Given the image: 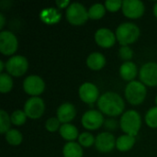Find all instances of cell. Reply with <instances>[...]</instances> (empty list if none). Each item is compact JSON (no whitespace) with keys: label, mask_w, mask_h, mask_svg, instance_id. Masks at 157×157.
<instances>
[{"label":"cell","mask_w":157,"mask_h":157,"mask_svg":"<svg viewBox=\"0 0 157 157\" xmlns=\"http://www.w3.org/2000/svg\"><path fill=\"white\" fill-rule=\"evenodd\" d=\"M106 58L100 52H92L86 58V65L92 70H100L105 66Z\"/></svg>","instance_id":"obj_18"},{"label":"cell","mask_w":157,"mask_h":157,"mask_svg":"<svg viewBox=\"0 0 157 157\" xmlns=\"http://www.w3.org/2000/svg\"><path fill=\"white\" fill-rule=\"evenodd\" d=\"M40 19L46 24H55L61 19V13L52 7L45 8L40 12Z\"/></svg>","instance_id":"obj_19"},{"label":"cell","mask_w":157,"mask_h":157,"mask_svg":"<svg viewBox=\"0 0 157 157\" xmlns=\"http://www.w3.org/2000/svg\"><path fill=\"white\" fill-rule=\"evenodd\" d=\"M18 41L14 33L8 30L0 32V52L4 55H11L17 50Z\"/></svg>","instance_id":"obj_8"},{"label":"cell","mask_w":157,"mask_h":157,"mask_svg":"<svg viewBox=\"0 0 157 157\" xmlns=\"http://www.w3.org/2000/svg\"><path fill=\"white\" fill-rule=\"evenodd\" d=\"M125 98L129 103L132 105L142 104L147 95V90L145 85L139 81L130 82L125 88Z\"/></svg>","instance_id":"obj_4"},{"label":"cell","mask_w":157,"mask_h":157,"mask_svg":"<svg viewBox=\"0 0 157 157\" xmlns=\"http://www.w3.org/2000/svg\"><path fill=\"white\" fill-rule=\"evenodd\" d=\"M81 122L84 128L90 130V131H94V130L100 128L103 125L104 118L100 111L91 109L84 113L81 119Z\"/></svg>","instance_id":"obj_10"},{"label":"cell","mask_w":157,"mask_h":157,"mask_svg":"<svg viewBox=\"0 0 157 157\" xmlns=\"http://www.w3.org/2000/svg\"><path fill=\"white\" fill-rule=\"evenodd\" d=\"M105 125H106L107 128H109V129H110V130H114V129H116V127H117V123H116V121H113V120H108V121H106Z\"/></svg>","instance_id":"obj_34"},{"label":"cell","mask_w":157,"mask_h":157,"mask_svg":"<svg viewBox=\"0 0 157 157\" xmlns=\"http://www.w3.org/2000/svg\"><path fill=\"white\" fill-rule=\"evenodd\" d=\"M24 111L27 117L31 120L40 119L45 111L44 101L39 97H32L29 98L25 103Z\"/></svg>","instance_id":"obj_7"},{"label":"cell","mask_w":157,"mask_h":157,"mask_svg":"<svg viewBox=\"0 0 157 157\" xmlns=\"http://www.w3.org/2000/svg\"><path fill=\"white\" fill-rule=\"evenodd\" d=\"M96 142L95 137L90 132H82L78 137V144L86 148L91 147Z\"/></svg>","instance_id":"obj_28"},{"label":"cell","mask_w":157,"mask_h":157,"mask_svg":"<svg viewBox=\"0 0 157 157\" xmlns=\"http://www.w3.org/2000/svg\"><path fill=\"white\" fill-rule=\"evenodd\" d=\"M6 141L11 144V145H19L22 143V134L20 133L19 131L16 129H10L6 134H5Z\"/></svg>","instance_id":"obj_23"},{"label":"cell","mask_w":157,"mask_h":157,"mask_svg":"<svg viewBox=\"0 0 157 157\" xmlns=\"http://www.w3.org/2000/svg\"><path fill=\"white\" fill-rule=\"evenodd\" d=\"M121 9L127 17L138 18L144 13V5L140 0H124Z\"/></svg>","instance_id":"obj_12"},{"label":"cell","mask_w":157,"mask_h":157,"mask_svg":"<svg viewBox=\"0 0 157 157\" xmlns=\"http://www.w3.org/2000/svg\"><path fill=\"white\" fill-rule=\"evenodd\" d=\"M78 94L81 100L87 104H92L99 98V91L97 86L92 83H84L81 85Z\"/></svg>","instance_id":"obj_14"},{"label":"cell","mask_w":157,"mask_h":157,"mask_svg":"<svg viewBox=\"0 0 157 157\" xmlns=\"http://www.w3.org/2000/svg\"><path fill=\"white\" fill-rule=\"evenodd\" d=\"M60 121L57 119V117H52L50 119L47 120L46 123H45V127L47 129V131L51 132H56L58 129L61 128L60 125Z\"/></svg>","instance_id":"obj_30"},{"label":"cell","mask_w":157,"mask_h":157,"mask_svg":"<svg viewBox=\"0 0 157 157\" xmlns=\"http://www.w3.org/2000/svg\"><path fill=\"white\" fill-rule=\"evenodd\" d=\"M116 139L110 132H101L96 137L95 145L101 153H109L116 147Z\"/></svg>","instance_id":"obj_13"},{"label":"cell","mask_w":157,"mask_h":157,"mask_svg":"<svg viewBox=\"0 0 157 157\" xmlns=\"http://www.w3.org/2000/svg\"><path fill=\"white\" fill-rule=\"evenodd\" d=\"M106 13V7L102 4L97 3L92 5L88 9V16L92 19H99Z\"/></svg>","instance_id":"obj_24"},{"label":"cell","mask_w":157,"mask_h":157,"mask_svg":"<svg viewBox=\"0 0 157 157\" xmlns=\"http://www.w3.org/2000/svg\"><path fill=\"white\" fill-rule=\"evenodd\" d=\"M120 125L125 134L135 137L138 134V132L140 131L142 125L141 116L136 110H127L121 116Z\"/></svg>","instance_id":"obj_3"},{"label":"cell","mask_w":157,"mask_h":157,"mask_svg":"<svg viewBox=\"0 0 157 157\" xmlns=\"http://www.w3.org/2000/svg\"><path fill=\"white\" fill-rule=\"evenodd\" d=\"M5 17H4V15L1 13L0 14V29H2L3 28H4V25H5Z\"/></svg>","instance_id":"obj_35"},{"label":"cell","mask_w":157,"mask_h":157,"mask_svg":"<svg viewBox=\"0 0 157 157\" xmlns=\"http://www.w3.org/2000/svg\"><path fill=\"white\" fill-rule=\"evenodd\" d=\"M27 118L28 117H27L25 111L24 110H21V109L15 110L11 114V116H10L12 124H14L16 126H21V125H23L26 122Z\"/></svg>","instance_id":"obj_27"},{"label":"cell","mask_w":157,"mask_h":157,"mask_svg":"<svg viewBox=\"0 0 157 157\" xmlns=\"http://www.w3.org/2000/svg\"><path fill=\"white\" fill-rule=\"evenodd\" d=\"M75 114H76V110L75 106L69 102L63 103L57 109V112H56L57 119L63 124L69 123L71 121H73L75 117Z\"/></svg>","instance_id":"obj_16"},{"label":"cell","mask_w":157,"mask_h":157,"mask_svg":"<svg viewBox=\"0 0 157 157\" xmlns=\"http://www.w3.org/2000/svg\"><path fill=\"white\" fill-rule=\"evenodd\" d=\"M13 87V80L7 73H1L0 75V92L7 93Z\"/></svg>","instance_id":"obj_25"},{"label":"cell","mask_w":157,"mask_h":157,"mask_svg":"<svg viewBox=\"0 0 157 157\" xmlns=\"http://www.w3.org/2000/svg\"><path fill=\"white\" fill-rule=\"evenodd\" d=\"M59 132L60 135L68 142H74V140L79 137L77 128L70 123H65L61 125V128L59 129Z\"/></svg>","instance_id":"obj_20"},{"label":"cell","mask_w":157,"mask_h":157,"mask_svg":"<svg viewBox=\"0 0 157 157\" xmlns=\"http://www.w3.org/2000/svg\"><path fill=\"white\" fill-rule=\"evenodd\" d=\"M56 5L60 8L68 7L70 6V1L69 0H58V1H56Z\"/></svg>","instance_id":"obj_33"},{"label":"cell","mask_w":157,"mask_h":157,"mask_svg":"<svg viewBox=\"0 0 157 157\" xmlns=\"http://www.w3.org/2000/svg\"><path fill=\"white\" fill-rule=\"evenodd\" d=\"M115 35L122 46H128L138 40L140 37V29L134 23L124 22L116 29Z\"/></svg>","instance_id":"obj_2"},{"label":"cell","mask_w":157,"mask_h":157,"mask_svg":"<svg viewBox=\"0 0 157 157\" xmlns=\"http://www.w3.org/2000/svg\"><path fill=\"white\" fill-rule=\"evenodd\" d=\"M137 73H138V69L136 64L131 61L124 62L120 68V75L122 77V79H124L125 81L132 82V80H133L137 75Z\"/></svg>","instance_id":"obj_17"},{"label":"cell","mask_w":157,"mask_h":157,"mask_svg":"<svg viewBox=\"0 0 157 157\" xmlns=\"http://www.w3.org/2000/svg\"><path fill=\"white\" fill-rule=\"evenodd\" d=\"M88 11L80 3H72L66 8V18L72 25H83L88 19Z\"/></svg>","instance_id":"obj_5"},{"label":"cell","mask_w":157,"mask_h":157,"mask_svg":"<svg viewBox=\"0 0 157 157\" xmlns=\"http://www.w3.org/2000/svg\"><path fill=\"white\" fill-rule=\"evenodd\" d=\"M105 7L110 12H116L122 7V1L121 0H107L105 2Z\"/></svg>","instance_id":"obj_31"},{"label":"cell","mask_w":157,"mask_h":157,"mask_svg":"<svg viewBox=\"0 0 157 157\" xmlns=\"http://www.w3.org/2000/svg\"><path fill=\"white\" fill-rule=\"evenodd\" d=\"M155 104H156V107H157V96H156V98H155Z\"/></svg>","instance_id":"obj_38"},{"label":"cell","mask_w":157,"mask_h":157,"mask_svg":"<svg viewBox=\"0 0 157 157\" xmlns=\"http://www.w3.org/2000/svg\"><path fill=\"white\" fill-rule=\"evenodd\" d=\"M140 80L141 82L148 86H157V63H144L140 70Z\"/></svg>","instance_id":"obj_11"},{"label":"cell","mask_w":157,"mask_h":157,"mask_svg":"<svg viewBox=\"0 0 157 157\" xmlns=\"http://www.w3.org/2000/svg\"><path fill=\"white\" fill-rule=\"evenodd\" d=\"M11 119L7 112L4 109L0 110V132L2 134H6L10 129L11 124Z\"/></svg>","instance_id":"obj_26"},{"label":"cell","mask_w":157,"mask_h":157,"mask_svg":"<svg viewBox=\"0 0 157 157\" xmlns=\"http://www.w3.org/2000/svg\"><path fill=\"white\" fill-rule=\"evenodd\" d=\"M24 91L33 97L40 95L45 89V83L43 79L38 75H29L25 78L23 82Z\"/></svg>","instance_id":"obj_9"},{"label":"cell","mask_w":157,"mask_h":157,"mask_svg":"<svg viewBox=\"0 0 157 157\" xmlns=\"http://www.w3.org/2000/svg\"><path fill=\"white\" fill-rule=\"evenodd\" d=\"M29 67V62L26 57L22 55H15L10 57L6 63V69L8 75L13 76L23 75Z\"/></svg>","instance_id":"obj_6"},{"label":"cell","mask_w":157,"mask_h":157,"mask_svg":"<svg viewBox=\"0 0 157 157\" xmlns=\"http://www.w3.org/2000/svg\"><path fill=\"white\" fill-rule=\"evenodd\" d=\"M120 56L125 62L130 61L133 56V52L129 46H121L120 49Z\"/></svg>","instance_id":"obj_32"},{"label":"cell","mask_w":157,"mask_h":157,"mask_svg":"<svg viewBox=\"0 0 157 157\" xmlns=\"http://www.w3.org/2000/svg\"><path fill=\"white\" fill-rule=\"evenodd\" d=\"M4 63L3 61H0V72H3V69H4Z\"/></svg>","instance_id":"obj_37"},{"label":"cell","mask_w":157,"mask_h":157,"mask_svg":"<svg viewBox=\"0 0 157 157\" xmlns=\"http://www.w3.org/2000/svg\"><path fill=\"white\" fill-rule=\"evenodd\" d=\"M134 144H135V137L129 134L121 135L116 141V148L121 152H126L131 150Z\"/></svg>","instance_id":"obj_21"},{"label":"cell","mask_w":157,"mask_h":157,"mask_svg":"<svg viewBox=\"0 0 157 157\" xmlns=\"http://www.w3.org/2000/svg\"><path fill=\"white\" fill-rule=\"evenodd\" d=\"M154 14H155V16L157 17V2L155 3V6H154Z\"/></svg>","instance_id":"obj_36"},{"label":"cell","mask_w":157,"mask_h":157,"mask_svg":"<svg viewBox=\"0 0 157 157\" xmlns=\"http://www.w3.org/2000/svg\"><path fill=\"white\" fill-rule=\"evenodd\" d=\"M98 107L102 113L115 117L123 112L125 103L119 94L115 92H106L99 97L98 100Z\"/></svg>","instance_id":"obj_1"},{"label":"cell","mask_w":157,"mask_h":157,"mask_svg":"<svg viewBox=\"0 0 157 157\" xmlns=\"http://www.w3.org/2000/svg\"><path fill=\"white\" fill-rule=\"evenodd\" d=\"M145 121L150 128H157V107H154L147 111Z\"/></svg>","instance_id":"obj_29"},{"label":"cell","mask_w":157,"mask_h":157,"mask_svg":"<svg viewBox=\"0 0 157 157\" xmlns=\"http://www.w3.org/2000/svg\"><path fill=\"white\" fill-rule=\"evenodd\" d=\"M63 155L64 157H82L83 149L79 144L75 142H68L63 146Z\"/></svg>","instance_id":"obj_22"},{"label":"cell","mask_w":157,"mask_h":157,"mask_svg":"<svg viewBox=\"0 0 157 157\" xmlns=\"http://www.w3.org/2000/svg\"><path fill=\"white\" fill-rule=\"evenodd\" d=\"M116 35L108 28L98 29L95 33V40L100 47L109 48L116 42Z\"/></svg>","instance_id":"obj_15"}]
</instances>
